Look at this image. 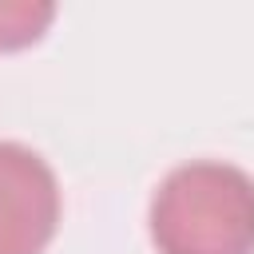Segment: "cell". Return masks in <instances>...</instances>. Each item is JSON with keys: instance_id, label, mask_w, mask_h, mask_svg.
Masks as SVG:
<instances>
[{"instance_id": "1", "label": "cell", "mask_w": 254, "mask_h": 254, "mask_svg": "<svg viewBox=\"0 0 254 254\" xmlns=\"http://www.w3.org/2000/svg\"><path fill=\"white\" fill-rule=\"evenodd\" d=\"M159 254H254V179L230 163L175 167L151 202Z\"/></svg>"}, {"instance_id": "2", "label": "cell", "mask_w": 254, "mask_h": 254, "mask_svg": "<svg viewBox=\"0 0 254 254\" xmlns=\"http://www.w3.org/2000/svg\"><path fill=\"white\" fill-rule=\"evenodd\" d=\"M60 222L52 167L24 143L0 139V254H40Z\"/></svg>"}, {"instance_id": "3", "label": "cell", "mask_w": 254, "mask_h": 254, "mask_svg": "<svg viewBox=\"0 0 254 254\" xmlns=\"http://www.w3.org/2000/svg\"><path fill=\"white\" fill-rule=\"evenodd\" d=\"M52 16H56L52 4L4 0V4H0V52H8V48H24V44L40 40V32L48 28Z\"/></svg>"}]
</instances>
